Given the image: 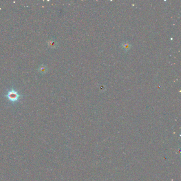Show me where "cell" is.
<instances>
[{"mask_svg":"<svg viewBox=\"0 0 181 181\" xmlns=\"http://www.w3.org/2000/svg\"><path fill=\"white\" fill-rule=\"evenodd\" d=\"M6 96L10 101H12V103H14L18 101L21 95H20L18 92L15 89H12L9 90Z\"/></svg>","mask_w":181,"mask_h":181,"instance_id":"cell-1","label":"cell"},{"mask_svg":"<svg viewBox=\"0 0 181 181\" xmlns=\"http://www.w3.org/2000/svg\"><path fill=\"white\" fill-rule=\"evenodd\" d=\"M39 71L41 73H44L46 71V68L45 67L44 65H42L40 68H39Z\"/></svg>","mask_w":181,"mask_h":181,"instance_id":"cell-2","label":"cell"}]
</instances>
